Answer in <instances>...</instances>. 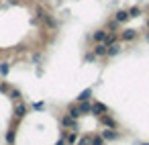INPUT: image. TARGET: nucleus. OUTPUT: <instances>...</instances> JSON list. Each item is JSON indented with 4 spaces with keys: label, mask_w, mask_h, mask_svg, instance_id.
Segmentation results:
<instances>
[{
    "label": "nucleus",
    "mask_w": 149,
    "mask_h": 145,
    "mask_svg": "<svg viewBox=\"0 0 149 145\" xmlns=\"http://www.w3.org/2000/svg\"><path fill=\"white\" fill-rule=\"evenodd\" d=\"M143 145H149V143H143Z\"/></svg>",
    "instance_id": "nucleus-1"
}]
</instances>
